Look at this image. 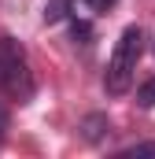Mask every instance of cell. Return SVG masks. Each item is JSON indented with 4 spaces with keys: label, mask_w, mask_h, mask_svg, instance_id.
Listing matches in <instances>:
<instances>
[{
    "label": "cell",
    "mask_w": 155,
    "mask_h": 159,
    "mask_svg": "<svg viewBox=\"0 0 155 159\" xmlns=\"http://www.w3.org/2000/svg\"><path fill=\"white\" fill-rule=\"evenodd\" d=\"M140 52H144V34H140V26H126L122 37L115 41L111 63H107V74H104V89H107L111 96L129 93L133 70H137V63H140Z\"/></svg>",
    "instance_id": "cell-1"
},
{
    "label": "cell",
    "mask_w": 155,
    "mask_h": 159,
    "mask_svg": "<svg viewBox=\"0 0 155 159\" xmlns=\"http://www.w3.org/2000/svg\"><path fill=\"white\" fill-rule=\"evenodd\" d=\"M0 89L7 96H19V100H26L33 93L26 52H22V44L15 37H0Z\"/></svg>",
    "instance_id": "cell-2"
},
{
    "label": "cell",
    "mask_w": 155,
    "mask_h": 159,
    "mask_svg": "<svg viewBox=\"0 0 155 159\" xmlns=\"http://www.w3.org/2000/svg\"><path fill=\"white\" fill-rule=\"evenodd\" d=\"M70 7H74V0H48L44 4V22H63L70 15Z\"/></svg>",
    "instance_id": "cell-3"
},
{
    "label": "cell",
    "mask_w": 155,
    "mask_h": 159,
    "mask_svg": "<svg viewBox=\"0 0 155 159\" xmlns=\"http://www.w3.org/2000/svg\"><path fill=\"white\" fill-rule=\"evenodd\" d=\"M81 129H85V141H100L111 126H107V119H104V115H89V119L81 122Z\"/></svg>",
    "instance_id": "cell-4"
},
{
    "label": "cell",
    "mask_w": 155,
    "mask_h": 159,
    "mask_svg": "<svg viewBox=\"0 0 155 159\" xmlns=\"http://www.w3.org/2000/svg\"><path fill=\"white\" fill-rule=\"evenodd\" d=\"M137 104H140V107H155V78L144 81V85L137 89Z\"/></svg>",
    "instance_id": "cell-5"
},
{
    "label": "cell",
    "mask_w": 155,
    "mask_h": 159,
    "mask_svg": "<svg viewBox=\"0 0 155 159\" xmlns=\"http://www.w3.org/2000/svg\"><path fill=\"white\" fill-rule=\"evenodd\" d=\"M129 159H144V156H155V144H133L129 152H126Z\"/></svg>",
    "instance_id": "cell-6"
},
{
    "label": "cell",
    "mask_w": 155,
    "mask_h": 159,
    "mask_svg": "<svg viewBox=\"0 0 155 159\" xmlns=\"http://www.w3.org/2000/svg\"><path fill=\"white\" fill-rule=\"evenodd\" d=\"M92 37V26L89 22H74V41H89Z\"/></svg>",
    "instance_id": "cell-7"
},
{
    "label": "cell",
    "mask_w": 155,
    "mask_h": 159,
    "mask_svg": "<svg viewBox=\"0 0 155 159\" xmlns=\"http://www.w3.org/2000/svg\"><path fill=\"white\" fill-rule=\"evenodd\" d=\"M85 4H89V11H96V15H100V11H107L115 0H85Z\"/></svg>",
    "instance_id": "cell-8"
},
{
    "label": "cell",
    "mask_w": 155,
    "mask_h": 159,
    "mask_svg": "<svg viewBox=\"0 0 155 159\" xmlns=\"http://www.w3.org/2000/svg\"><path fill=\"white\" fill-rule=\"evenodd\" d=\"M7 126H11V119H7V111H4V107H0V137H4V133H7Z\"/></svg>",
    "instance_id": "cell-9"
}]
</instances>
